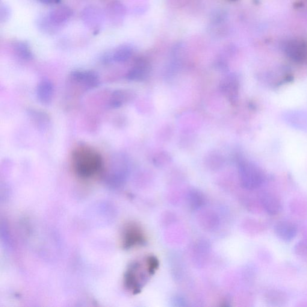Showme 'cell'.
I'll return each mask as SVG.
<instances>
[{"label":"cell","mask_w":307,"mask_h":307,"mask_svg":"<svg viewBox=\"0 0 307 307\" xmlns=\"http://www.w3.org/2000/svg\"><path fill=\"white\" fill-rule=\"evenodd\" d=\"M72 165L77 175L87 179L102 170L103 162L101 155L97 151L92 148L81 146L73 151Z\"/></svg>","instance_id":"1"},{"label":"cell","mask_w":307,"mask_h":307,"mask_svg":"<svg viewBox=\"0 0 307 307\" xmlns=\"http://www.w3.org/2000/svg\"><path fill=\"white\" fill-rule=\"evenodd\" d=\"M239 174L242 186L248 190H255L264 182V172L251 162L240 160L238 163Z\"/></svg>","instance_id":"2"},{"label":"cell","mask_w":307,"mask_h":307,"mask_svg":"<svg viewBox=\"0 0 307 307\" xmlns=\"http://www.w3.org/2000/svg\"><path fill=\"white\" fill-rule=\"evenodd\" d=\"M70 78L73 82L82 85L85 89H93L100 84L98 73L94 70H73Z\"/></svg>","instance_id":"3"},{"label":"cell","mask_w":307,"mask_h":307,"mask_svg":"<svg viewBox=\"0 0 307 307\" xmlns=\"http://www.w3.org/2000/svg\"><path fill=\"white\" fill-rule=\"evenodd\" d=\"M144 241V235L140 227L131 224L126 227L123 235V246L125 249L143 244Z\"/></svg>","instance_id":"4"},{"label":"cell","mask_w":307,"mask_h":307,"mask_svg":"<svg viewBox=\"0 0 307 307\" xmlns=\"http://www.w3.org/2000/svg\"><path fill=\"white\" fill-rule=\"evenodd\" d=\"M239 81L237 76L228 75L221 81L220 88L224 96L232 104H236L238 99Z\"/></svg>","instance_id":"5"},{"label":"cell","mask_w":307,"mask_h":307,"mask_svg":"<svg viewBox=\"0 0 307 307\" xmlns=\"http://www.w3.org/2000/svg\"><path fill=\"white\" fill-rule=\"evenodd\" d=\"M285 51L292 60L302 62L307 57V46L302 40H291L286 43Z\"/></svg>","instance_id":"6"},{"label":"cell","mask_w":307,"mask_h":307,"mask_svg":"<svg viewBox=\"0 0 307 307\" xmlns=\"http://www.w3.org/2000/svg\"><path fill=\"white\" fill-rule=\"evenodd\" d=\"M274 230L277 237L285 242L293 240L298 233L297 226L292 221L288 220L278 221L274 227Z\"/></svg>","instance_id":"7"},{"label":"cell","mask_w":307,"mask_h":307,"mask_svg":"<svg viewBox=\"0 0 307 307\" xmlns=\"http://www.w3.org/2000/svg\"><path fill=\"white\" fill-rule=\"evenodd\" d=\"M54 94V86L48 79H44L38 84L36 88L37 98L41 104L49 105L52 101Z\"/></svg>","instance_id":"8"},{"label":"cell","mask_w":307,"mask_h":307,"mask_svg":"<svg viewBox=\"0 0 307 307\" xmlns=\"http://www.w3.org/2000/svg\"><path fill=\"white\" fill-rule=\"evenodd\" d=\"M150 66L144 60H139L135 66L127 73L126 78L130 81H142L145 80L149 75Z\"/></svg>","instance_id":"9"},{"label":"cell","mask_w":307,"mask_h":307,"mask_svg":"<svg viewBox=\"0 0 307 307\" xmlns=\"http://www.w3.org/2000/svg\"><path fill=\"white\" fill-rule=\"evenodd\" d=\"M286 122L294 128L307 131V112L303 111H292L285 115Z\"/></svg>","instance_id":"10"},{"label":"cell","mask_w":307,"mask_h":307,"mask_svg":"<svg viewBox=\"0 0 307 307\" xmlns=\"http://www.w3.org/2000/svg\"><path fill=\"white\" fill-rule=\"evenodd\" d=\"M131 91L126 90H117L112 93L109 100L108 106L111 109H118L128 103L132 99Z\"/></svg>","instance_id":"11"},{"label":"cell","mask_w":307,"mask_h":307,"mask_svg":"<svg viewBox=\"0 0 307 307\" xmlns=\"http://www.w3.org/2000/svg\"><path fill=\"white\" fill-rule=\"evenodd\" d=\"M27 114L31 122L39 131L43 132L48 129L51 121H50L48 115L45 112L36 110V109H29L27 111Z\"/></svg>","instance_id":"12"},{"label":"cell","mask_w":307,"mask_h":307,"mask_svg":"<svg viewBox=\"0 0 307 307\" xmlns=\"http://www.w3.org/2000/svg\"><path fill=\"white\" fill-rule=\"evenodd\" d=\"M261 201L265 211L270 215L279 214L282 209V204L280 199L274 194L267 193L263 194Z\"/></svg>","instance_id":"13"},{"label":"cell","mask_w":307,"mask_h":307,"mask_svg":"<svg viewBox=\"0 0 307 307\" xmlns=\"http://www.w3.org/2000/svg\"><path fill=\"white\" fill-rule=\"evenodd\" d=\"M72 15V11L69 7L60 6L52 10L49 14V21L52 24L59 25L66 22Z\"/></svg>","instance_id":"14"},{"label":"cell","mask_w":307,"mask_h":307,"mask_svg":"<svg viewBox=\"0 0 307 307\" xmlns=\"http://www.w3.org/2000/svg\"><path fill=\"white\" fill-rule=\"evenodd\" d=\"M188 202L191 209L196 210L204 205L205 197L199 190H192L188 194Z\"/></svg>","instance_id":"15"},{"label":"cell","mask_w":307,"mask_h":307,"mask_svg":"<svg viewBox=\"0 0 307 307\" xmlns=\"http://www.w3.org/2000/svg\"><path fill=\"white\" fill-rule=\"evenodd\" d=\"M133 49L131 46L124 45L116 49L112 55V61L117 63H125L132 57Z\"/></svg>","instance_id":"16"},{"label":"cell","mask_w":307,"mask_h":307,"mask_svg":"<svg viewBox=\"0 0 307 307\" xmlns=\"http://www.w3.org/2000/svg\"><path fill=\"white\" fill-rule=\"evenodd\" d=\"M13 48L17 57L22 60L29 61L33 58V54L28 43L19 41V42L14 43Z\"/></svg>","instance_id":"17"},{"label":"cell","mask_w":307,"mask_h":307,"mask_svg":"<svg viewBox=\"0 0 307 307\" xmlns=\"http://www.w3.org/2000/svg\"><path fill=\"white\" fill-rule=\"evenodd\" d=\"M206 164L212 169H219L224 164V158L220 153L214 152L209 153L206 157Z\"/></svg>","instance_id":"18"},{"label":"cell","mask_w":307,"mask_h":307,"mask_svg":"<svg viewBox=\"0 0 307 307\" xmlns=\"http://www.w3.org/2000/svg\"><path fill=\"white\" fill-rule=\"evenodd\" d=\"M169 155H168L166 153H162L158 155L155 156L154 159V163L155 165L160 166V165L166 163L167 161H169Z\"/></svg>","instance_id":"19"},{"label":"cell","mask_w":307,"mask_h":307,"mask_svg":"<svg viewBox=\"0 0 307 307\" xmlns=\"http://www.w3.org/2000/svg\"><path fill=\"white\" fill-rule=\"evenodd\" d=\"M38 1L40 2L41 3L48 5L58 3L61 0H38Z\"/></svg>","instance_id":"20"}]
</instances>
